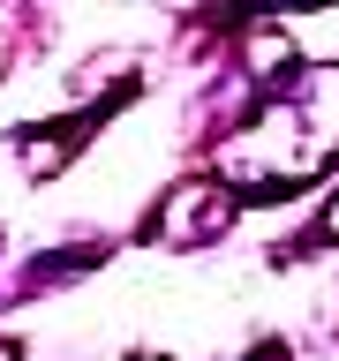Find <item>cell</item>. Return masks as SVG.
I'll list each match as a JSON object with an SVG mask.
<instances>
[{"instance_id": "7a4b0ae2", "label": "cell", "mask_w": 339, "mask_h": 361, "mask_svg": "<svg viewBox=\"0 0 339 361\" xmlns=\"http://www.w3.org/2000/svg\"><path fill=\"white\" fill-rule=\"evenodd\" d=\"M316 241H339V196L324 203V219H316Z\"/></svg>"}, {"instance_id": "6da1fadb", "label": "cell", "mask_w": 339, "mask_h": 361, "mask_svg": "<svg viewBox=\"0 0 339 361\" xmlns=\"http://www.w3.org/2000/svg\"><path fill=\"white\" fill-rule=\"evenodd\" d=\"M234 180H181L174 196L151 211V233L166 248H203V241H219L226 219H234Z\"/></svg>"}, {"instance_id": "3957f363", "label": "cell", "mask_w": 339, "mask_h": 361, "mask_svg": "<svg viewBox=\"0 0 339 361\" xmlns=\"http://www.w3.org/2000/svg\"><path fill=\"white\" fill-rule=\"evenodd\" d=\"M129 361H151V354H129Z\"/></svg>"}]
</instances>
